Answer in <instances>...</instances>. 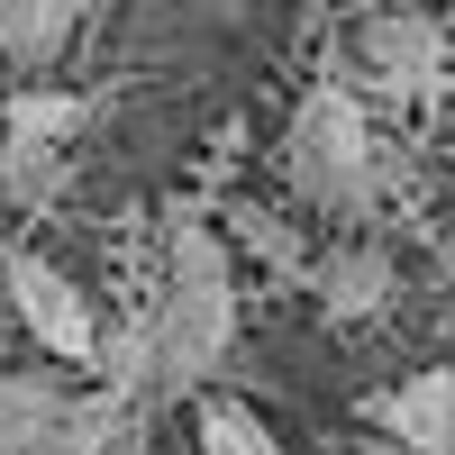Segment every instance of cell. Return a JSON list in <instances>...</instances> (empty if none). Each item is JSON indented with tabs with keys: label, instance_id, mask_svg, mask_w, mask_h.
I'll list each match as a JSON object with an SVG mask.
<instances>
[{
	"label": "cell",
	"instance_id": "6da1fadb",
	"mask_svg": "<svg viewBox=\"0 0 455 455\" xmlns=\"http://www.w3.org/2000/svg\"><path fill=\"white\" fill-rule=\"evenodd\" d=\"M237 347V264L201 201L164 219V291H156V401H192Z\"/></svg>",
	"mask_w": 455,
	"mask_h": 455
},
{
	"label": "cell",
	"instance_id": "7a4b0ae2",
	"mask_svg": "<svg viewBox=\"0 0 455 455\" xmlns=\"http://www.w3.org/2000/svg\"><path fill=\"white\" fill-rule=\"evenodd\" d=\"M283 173L291 192L328 210V219H364L373 192H383V164H373V119H364V92L347 73H319L300 92L291 128H283Z\"/></svg>",
	"mask_w": 455,
	"mask_h": 455
},
{
	"label": "cell",
	"instance_id": "3957f363",
	"mask_svg": "<svg viewBox=\"0 0 455 455\" xmlns=\"http://www.w3.org/2000/svg\"><path fill=\"white\" fill-rule=\"evenodd\" d=\"M73 137H83L73 92H46V83L10 92V109H0V192L19 210H55L73 182Z\"/></svg>",
	"mask_w": 455,
	"mask_h": 455
},
{
	"label": "cell",
	"instance_id": "277c9868",
	"mask_svg": "<svg viewBox=\"0 0 455 455\" xmlns=\"http://www.w3.org/2000/svg\"><path fill=\"white\" fill-rule=\"evenodd\" d=\"M0 291H10L19 328H28L55 364H100V310L83 300V283H73V274H55V255L10 246V255H0Z\"/></svg>",
	"mask_w": 455,
	"mask_h": 455
},
{
	"label": "cell",
	"instance_id": "5b68a950",
	"mask_svg": "<svg viewBox=\"0 0 455 455\" xmlns=\"http://www.w3.org/2000/svg\"><path fill=\"white\" fill-rule=\"evenodd\" d=\"M437 73H446V28L428 10H373L355 28V83L392 92V100H419Z\"/></svg>",
	"mask_w": 455,
	"mask_h": 455
},
{
	"label": "cell",
	"instance_id": "8992f818",
	"mask_svg": "<svg viewBox=\"0 0 455 455\" xmlns=\"http://www.w3.org/2000/svg\"><path fill=\"white\" fill-rule=\"evenodd\" d=\"M392 255L373 246V237H337L319 264H310V291H319V310H328V328H364L373 310H392Z\"/></svg>",
	"mask_w": 455,
	"mask_h": 455
},
{
	"label": "cell",
	"instance_id": "52a82bcc",
	"mask_svg": "<svg viewBox=\"0 0 455 455\" xmlns=\"http://www.w3.org/2000/svg\"><path fill=\"white\" fill-rule=\"evenodd\" d=\"M373 428L401 437L410 455H455V364H428L410 383H392L373 401Z\"/></svg>",
	"mask_w": 455,
	"mask_h": 455
},
{
	"label": "cell",
	"instance_id": "ba28073f",
	"mask_svg": "<svg viewBox=\"0 0 455 455\" xmlns=\"http://www.w3.org/2000/svg\"><path fill=\"white\" fill-rule=\"evenodd\" d=\"M73 419V392L55 373H0V455H46Z\"/></svg>",
	"mask_w": 455,
	"mask_h": 455
},
{
	"label": "cell",
	"instance_id": "9c48e42d",
	"mask_svg": "<svg viewBox=\"0 0 455 455\" xmlns=\"http://www.w3.org/2000/svg\"><path fill=\"white\" fill-rule=\"evenodd\" d=\"M73 28H83V0H0V64L46 73L73 46Z\"/></svg>",
	"mask_w": 455,
	"mask_h": 455
},
{
	"label": "cell",
	"instance_id": "30bf717a",
	"mask_svg": "<svg viewBox=\"0 0 455 455\" xmlns=\"http://www.w3.org/2000/svg\"><path fill=\"white\" fill-rule=\"evenodd\" d=\"M201 455H283V437L246 401H201Z\"/></svg>",
	"mask_w": 455,
	"mask_h": 455
},
{
	"label": "cell",
	"instance_id": "8fae6325",
	"mask_svg": "<svg viewBox=\"0 0 455 455\" xmlns=\"http://www.w3.org/2000/svg\"><path fill=\"white\" fill-rule=\"evenodd\" d=\"M228 228H237V237L274 264V274H310V255H300V237H291V219H274V210H255V201H237L228 210Z\"/></svg>",
	"mask_w": 455,
	"mask_h": 455
},
{
	"label": "cell",
	"instance_id": "7c38bea8",
	"mask_svg": "<svg viewBox=\"0 0 455 455\" xmlns=\"http://www.w3.org/2000/svg\"><path fill=\"white\" fill-rule=\"evenodd\" d=\"M100 455H156V446H146V428H119V437H109Z\"/></svg>",
	"mask_w": 455,
	"mask_h": 455
},
{
	"label": "cell",
	"instance_id": "4fadbf2b",
	"mask_svg": "<svg viewBox=\"0 0 455 455\" xmlns=\"http://www.w3.org/2000/svg\"><path fill=\"white\" fill-rule=\"evenodd\" d=\"M437 255H446V283H455V228H446V246H437Z\"/></svg>",
	"mask_w": 455,
	"mask_h": 455
},
{
	"label": "cell",
	"instance_id": "5bb4252c",
	"mask_svg": "<svg viewBox=\"0 0 455 455\" xmlns=\"http://www.w3.org/2000/svg\"><path fill=\"white\" fill-rule=\"evenodd\" d=\"M300 10H310V19H319V10H337V0H300Z\"/></svg>",
	"mask_w": 455,
	"mask_h": 455
}]
</instances>
